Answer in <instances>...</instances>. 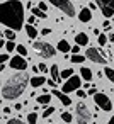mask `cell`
I'll return each mask as SVG.
<instances>
[{
	"mask_svg": "<svg viewBox=\"0 0 114 124\" xmlns=\"http://www.w3.org/2000/svg\"><path fill=\"white\" fill-rule=\"evenodd\" d=\"M0 21L7 29L21 31L24 26V5L21 0H7L0 5Z\"/></svg>",
	"mask_w": 114,
	"mask_h": 124,
	"instance_id": "1",
	"label": "cell"
},
{
	"mask_svg": "<svg viewBox=\"0 0 114 124\" xmlns=\"http://www.w3.org/2000/svg\"><path fill=\"white\" fill-rule=\"evenodd\" d=\"M27 82H31V78L26 73H22V71L10 75L5 80L4 87H2V97L5 100H14V99L21 97L24 93L26 87H27Z\"/></svg>",
	"mask_w": 114,
	"mask_h": 124,
	"instance_id": "2",
	"label": "cell"
},
{
	"mask_svg": "<svg viewBox=\"0 0 114 124\" xmlns=\"http://www.w3.org/2000/svg\"><path fill=\"white\" fill-rule=\"evenodd\" d=\"M33 48L38 51V54L41 56V58H53L56 53H55V48L49 44V43H44V41H34L33 43Z\"/></svg>",
	"mask_w": 114,
	"mask_h": 124,
	"instance_id": "3",
	"label": "cell"
},
{
	"mask_svg": "<svg viewBox=\"0 0 114 124\" xmlns=\"http://www.w3.org/2000/svg\"><path fill=\"white\" fill-rule=\"evenodd\" d=\"M90 110L89 107L83 104V102H78L77 107H75V119H77V124H89L90 122Z\"/></svg>",
	"mask_w": 114,
	"mask_h": 124,
	"instance_id": "4",
	"label": "cell"
},
{
	"mask_svg": "<svg viewBox=\"0 0 114 124\" xmlns=\"http://www.w3.org/2000/svg\"><path fill=\"white\" fill-rule=\"evenodd\" d=\"M48 2L51 4V5H55L56 9H60L65 16H68V17H75L77 14H75V7H73V4L70 2V0H48Z\"/></svg>",
	"mask_w": 114,
	"mask_h": 124,
	"instance_id": "5",
	"label": "cell"
},
{
	"mask_svg": "<svg viewBox=\"0 0 114 124\" xmlns=\"http://www.w3.org/2000/svg\"><path fill=\"white\" fill-rule=\"evenodd\" d=\"M85 58H89L90 61H94L97 65H106L107 63V56H104V51L97 49V48H89L87 53H85Z\"/></svg>",
	"mask_w": 114,
	"mask_h": 124,
	"instance_id": "6",
	"label": "cell"
},
{
	"mask_svg": "<svg viewBox=\"0 0 114 124\" xmlns=\"http://www.w3.org/2000/svg\"><path fill=\"white\" fill-rule=\"evenodd\" d=\"M80 85H82V78H80V77H77V75H73L72 78H68V80L63 83L61 92H63V93H70V92L80 90Z\"/></svg>",
	"mask_w": 114,
	"mask_h": 124,
	"instance_id": "7",
	"label": "cell"
},
{
	"mask_svg": "<svg viewBox=\"0 0 114 124\" xmlns=\"http://www.w3.org/2000/svg\"><path fill=\"white\" fill-rule=\"evenodd\" d=\"M104 17H114V0H95Z\"/></svg>",
	"mask_w": 114,
	"mask_h": 124,
	"instance_id": "8",
	"label": "cell"
},
{
	"mask_svg": "<svg viewBox=\"0 0 114 124\" xmlns=\"http://www.w3.org/2000/svg\"><path fill=\"white\" fill-rule=\"evenodd\" d=\"M94 102L97 104V107H100L102 110H112V102L106 93H95L94 95Z\"/></svg>",
	"mask_w": 114,
	"mask_h": 124,
	"instance_id": "9",
	"label": "cell"
},
{
	"mask_svg": "<svg viewBox=\"0 0 114 124\" xmlns=\"http://www.w3.org/2000/svg\"><path fill=\"white\" fill-rule=\"evenodd\" d=\"M10 68L12 70H19V71H24L27 68V61L24 56H12L10 58Z\"/></svg>",
	"mask_w": 114,
	"mask_h": 124,
	"instance_id": "10",
	"label": "cell"
},
{
	"mask_svg": "<svg viewBox=\"0 0 114 124\" xmlns=\"http://www.w3.org/2000/svg\"><path fill=\"white\" fill-rule=\"evenodd\" d=\"M51 93H55V97H58V99H60V102H61L63 105H72V99H70L66 93H63L61 90H53Z\"/></svg>",
	"mask_w": 114,
	"mask_h": 124,
	"instance_id": "11",
	"label": "cell"
},
{
	"mask_svg": "<svg viewBox=\"0 0 114 124\" xmlns=\"http://www.w3.org/2000/svg\"><path fill=\"white\" fill-rule=\"evenodd\" d=\"M78 21H80V22H90V21H92V12H90L89 7H87V9H82V10L78 12Z\"/></svg>",
	"mask_w": 114,
	"mask_h": 124,
	"instance_id": "12",
	"label": "cell"
},
{
	"mask_svg": "<svg viewBox=\"0 0 114 124\" xmlns=\"http://www.w3.org/2000/svg\"><path fill=\"white\" fill-rule=\"evenodd\" d=\"M46 82H48V80H46L43 75H41V77H39V75H36V77H33V78H31V82H29V83H31V87L38 88V87H43Z\"/></svg>",
	"mask_w": 114,
	"mask_h": 124,
	"instance_id": "13",
	"label": "cell"
},
{
	"mask_svg": "<svg viewBox=\"0 0 114 124\" xmlns=\"http://www.w3.org/2000/svg\"><path fill=\"white\" fill-rule=\"evenodd\" d=\"M75 43H77V46H87V44H89L87 34H85V32H78V34L75 36Z\"/></svg>",
	"mask_w": 114,
	"mask_h": 124,
	"instance_id": "14",
	"label": "cell"
},
{
	"mask_svg": "<svg viewBox=\"0 0 114 124\" xmlns=\"http://www.w3.org/2000/svg\"><path fill=\"white\" fill-rule=\"evenodd\" d=\"M49 73H51V80H55V82H61V71H60L58 65H53V66L49 68Z\"/></svg>",
	"mask_w": 114,
	"mask_h": 124,
	"instance_id": "15",
	"label": "cell"
},
{
	"mask_svg": "<svg viewBox=\"0 0 114 124\" xmlns=\"http://www.w3.org/2000/svg\"><path fill=\"white\" fill-rule=\"evenodd\" d=\"M80 75H82V78L87 80V82L92 80V70L87 68V66H80Z\"/></svg>",
	"mask_w": 114,
	"mask_h": 124,
	"instance_id": "16",
	"label": "cell"
},
{
	"mask_svg": "<svg viewBox=\"0 0 114 124\" xmlns=\"http://www.w3.org/2000/svg\"><path fill=\"white\" fill-rule=\"evenodd\" d=\"M56 48H58L61 53H68V51H72V46L68 44V41H66V39H61V41L58 43V46H56Z\"/></svg>",
	"mask_w": 114,
	"mask_h": 124,
	"instance_id": "17",
	"label": "cell"
},
{
	"mask_svg": "<svg viewBox=\"0 0 114 124\" xmlns=\"http://www.w3.org/2000/svg\"><path fill=\"white\" fill-rule=\"evenodd\" d=\"M26 34L29 36V39H36V36H38V29H36L34 26L27 24V26H26Z\"/></svg>",
	"mask_w": 114,
	"mask_h": 124,
	"instance_id": "18",
	"label": "cell"
},
{
	"mask_svg": "<svg viewBox=\"0 0 114 124\" xmlns=\"http://www.w3.org/2000/svg\"><path fill=\"white\" fill-rule=\"evenodd\" d=\"M36 100H38V104H41V105H48L49 100H51V95H49V93H43V95H39Z\"/></svg>",
	"mask_w": 114,
	"mask_h": 124,
	"instance_id": "19",
	"label": "cell"
},
{
	"mask_svg": "<svg viewBox=\"0 0 114 124\" xmlns=\"http://www.w3.org/2000/svg\"><path fill=\"white\" fill-rule=\"evenodd\" d=\"M31 12H33V16H34V17H38V19H46V17H48V14H46V12H41V9H39V7L31 9Z\"/></svg>",
	"mask_w": 114,
	"mask_h": 124,
	"instance_id": "20",
	"label": "cell"
},
{
	"mask_svg": "<svg viewBox=\"0 0 114 124\" xmlns=\"http://www.w3.org/2000/svg\"><path fill=\"white\" fill-rule=\"evenodd\" d=\"M104 75L109 78V82H112V83H114V70H112V68L104 66Z\"/></svg>",
	"mask_w": 114,
	"mask_h": 124,
	"instance_id": "21",
	"label": "cell"
},
{
	"mask_svg": "<svg viewBox=\"0 0 114 124\" xmlns=\"http://www.w3.org/2000/svg\"><path fill=\"white\" fill-rule=\"evenodd\" d=\"M72 77H73V70H72V68H66V70H63V71H61V80H65V82H66V80H68V78H72Z\"/></svg>",
	"mask_w": 114,
	"mask_h": 124,
	"instance_id": "22",
	"label": "cell"
},
{
	"mask_svg": "<svg viewBox=\"0 0 114 124\" xmlns=\"http://www.w3.org/2000/svg\"><path fill=\"white\" fill-rule=\"evenodd\" d=\"M4 36H5L9 41H14V39H16V31H12V29H5V31H4Z\"/></svg>",
	"mask_w": 114,
	"mask_h": 124,
	"instance_id": "23",
	"label": "cell"
},
{
	"mask_svg": "<svg viewBox=\"0 0 114 124\" xmlns=\"http://www.w3.org/2000/svg\"><path fill=\"white\" fill-rule=\"evenodd\" d=\"M70 61L72 63H83L85 61V56H82V54H72Z\"/></svg>",
	"mask_w": 114,
	"mask_h": 124,
	"instance_id": "24",
	"label": "cell"
},
{
	"mask_svg": "<svg viewBox=\"0 0 114 124\" xmlns=\"http://www.w3.org/2000/svg\"><path fill=\"white\" fill-rule=\"evenodd\" d=\"M36 122H38V114L36 112H31L27 116V124H36Z\"/></svg>",
	"mask_w": 114,
	"mask_h": 124,
	"instance_id": "25",
	"label": "cell"
},
{
	"mask_svg": "<svg viewBox=\"0 0 114 124\" xmlns=\"http://www.w3.org/2000/svg\"><path fill=\"white\" fill-rule=\"evenodd\" d=\"M107 39H109V38H107L106 34H100V36L97 38V43H99L100 46H106V44H107Z\"/></svg>",
	"mask_w": 114,
	"mask_h": 124,
	"instance_id": "26",
	"label": "cell"
},
{
	"mask_svg": "<svg viewBox=\"0 0 114 124\" xmlns=\"http://www.w3.org/2000/svg\"><path fill=\"white\" fill-rule=\"evenodd\" d=\"M5 49H7L9 53H12L14 49H17V46H16V43H14V41H7V44H5Z\"/></svg>",
	"mask_w": 114,
	"mask_h": 124,
	"instance_id": "27",
	"label": "cell"
},
{
	"mask_svg": "<svg viewBox=\"0 0 114 124\" xmlns=\"http://www.w3.org/2000/svg\"><path fill=\"white\" fill-rule=\"evenodd\" d=\"M17 53H19V56H27V49H26V46H22V44H19L17 46Z\"/></svg>",
	"mask_w": 114,
	"mask_h": 124,
	"instance_id": "28",
	"label": "cell"
},
{
	"mask_svg": "<svg viewBox=\"0 0 114 124\" xmlns=\"http://www.w3.org/2000/svg\"><path fill=\"white\" fill-rule=\"evenodd\" d=\"M61 119H63V121H65L66 124H70L73 117H72V114H70V112H61Z\"/></svg>",
	"mask_w": 114,
	"mask_h": 124,
	"instance_id": "29",
	"label": "cell"
},
{
	"mask_svg": "<svg viewBox=\"0 0 114 124\" xmlns=\"http://www.w3.org/2000/svg\"><path fill=\"white\" fill-rule=\"evenodd\" d=\"M55 110H56L55 107H48V109H46V110L43 112V117H44V119H48V117H49V116H51V114H53Z\"/></svg>",
	"mask_w": 114,
	"mask_h": 124,
	"instance_id": "30",
	"label": "cell"
},
{
	"mask_svg": "<svg viewBox=\"0 0 114 124\" xmlns=\"http://www.w3.org/2000/svg\"><path fill=\"white\" fill-rule=\"evenodd\" d=\"M7 124H26V122H22L21 119H9Z\"/></svg>",
	"mask_w": 114,
	"mask_h": 124,
	"instance_id": "31",
	"label": "cell"
},
{
	"mask_svg": "<svg viewBox=\"0 0 114 124\" xmlns=\"http://www.w3.org/2000/svg\"><path fill=\"white\" fill-rule=\"evenodd\" d=\"M0 61H2V65H5V63L9 61V54H7V53H4L2 56H0Z\"/></svg>",
	"mask_w": 114,
	"mask_h": 124,
	"instance_id": "32",
	"label": "cell"
},
{
	"mask_svg": "<svg viewBox=\"0 0 114 124\" xmlns=\"http://www.w3.org/2000/svg\"><path fill=\"white\" fill-rule=\"evenodd\" d=\"M38 66H39V71H41V73H46V71H48V66H46L44 63H39Z\"/></svg>",
	"mask_w": 114,
	"mask_h": 124,
	"instance_id": "33",
	"label": "cell"
},
{
	"mask_svg": "<svg viewBox=\"0 0 114 124\" xmlns=\"http://www.w3.org/2000/svg\"><path fill=\"white\" fill-rule=\"evenodd\" d=\"M89 93L87 92H83V90H77V97H80V99H85Z\"/></svg>",
	"mask_w": 114,
	"mask_h": 124,
	"instance_id": "34",
	"label": "cell"
},
{
	"mask_svg": "<svg viewBox=\"0 0 114 124\" xmlns=\"http://www.w3.org/2000/svg\"><path fill=\"white\" fill-rule=\"evenodd\" d=\"M38 7H39V9H41L43 12H46V9H48V5H46L44 2H39V5H38Z\"/></svg>",
	"mask_w": 114,
	"mask_h": 124,
	"instance_id": "35",
	"label": "cell"
},
{
	"mask_svg": "<svg viewBox=\"0 0 114 124\" xmlns=\"http://www.w3.org/2000/svg\"><path fill=\"white\" fill-rule=\"evenodd\" d=\"M102 26H104V29H106V31H109V29H111V21H104V24H102Z\"/></svg>",
	"mask_w": 114,
	"mask_h": 124,
	"instance_id": "36",
	"label": "cell"
},
{
	"mask_svg": "<svg viewBox=\"0 0 114 124\" xmlns=\"http://www.w3.org/2000/svg\"><path fill=\"white\" fill-rule=\"evenodd\" d=\"M72 53H73V54H78V53H80V46H73V48H72Z\"/></svg>",
	"mask_w": 114,
	"mask_h": 124,
	"instance_id": "37",
	"label": "cell"
},
{
	"mask_svg": "<svg viewBox=\"0 0 114 124\" xmlns=\"http://www.w3.org/2000/svg\"><path fill=\"white\" fill-rule=\"evenodd\" d=\"M87 93H89V95H95V93H99V92H97V90L92 87V88H89V92H87Z\"/></svg>",
	"mask_w": 114,
	"mask_h": 124,
	"instance_id": "38",
	"label": "cell"
},
{
	"mask_svg": "<svg viewBox=\"0 0 114 124\" xmlns=\"http://www.w3.org/2000/svg\"><path fill=\"white\" fill-rule=\"evenodd\" d=\"M34 22H36V17H34V16H31V17H29V21H27V24H31V26H33Z\"/></svg>",
	"mask_w": 114,
	"mask_h": 124,
	"instance_id": "39",
	"label": "cell"
},
{
	"mask_svg": "<svg viewBox=\"0 0 114 124\" xmlns=\"http://www.w3.org/2000/svg\"><path fill=\"white\" fill-rule=\"evenodd\" d=\"M49 32H51V31H49V29H43V31H41V34H43V36H48V34H49Z\"/></svg>",
	"mask_w": 114,
	"mask_h": 124,
	"instance_id": "40",
	"label": "cell"
},
{
	"mask_svg": "<svg viewBox=\"0 0 114 124\" xmlns=\"http://www.w3.org/2000/svg\"><path fill=\"white\" fill-rule=\"evenodd\" d=\"M46 83H48V85H49V87H55V85H56V82H55V80H48V82H46Z\"/></svg>",
	"mask_w": 114,
	"mask_h": 124,
	"instance_id": "41",
	"label": "cell"
},
{
	"mask_svg": "<svg viewBox=\"0 0 114 124\" xmlns=\"http://www.w3.org/2000/svg\"><path fill=\"white\" fill-rule=\"evenodd\" d=\"M89 9L94 10V9H95V2H90V4H89Z\"/></svg>",
	"mask_w": 114,
	"mask_h": 124,
	"instance_id": "42",
	"label": "cell"
},
{
	"mask_svg": "<svg viewBox=\"0 0 114 124\" xmlns=\"http://www.w3.org/2000/svg\"><path fill=\"white\" fill-rule=\"evenodd\" d=\"M14 109H16V110H21V109H22V104H16Z\"/></svg>",
	"mask_w": 114,
	"mask_h": 124,
	"instance_id": "43",
	"label": "cell"
},
{
	"mask_svg": "<svg viewBox=\"0 0 114 124\" xmlns=\"http://www.w3.org/2000/svg\"><path fill=\"white\" fill-rule=\"evenodd\" d=\"M4 114H10V107H4Z\"/></svg>",
	"mask_w": 114,
	"mask_h": 124,
	"instance_id": "44",
	"label": "cell"
},
{
	"mask_svg": "<svg viewBox=\"0 0 114 124\" xmlns=\"http://www.w3.org/2000/svg\"><path fill=\"white\" fill-rule=\"evenodd\" d=\"M109 41H111V43H114V32H111V34H109Z\"/></svg>",
	"mask_w": 114,
	"mask_h": 124,
	"instance_id": "45",
	"label": "cell"
},
{
	"mask_svg": "<svg viewBox=\"0 0 114 124\" xmlns=\"http://www.w3.org/2000/svg\"><path fill=\"white\" fill-rule=\"evenodd\" d=\"M107 124H114V117H111V119L107 121Z\"/></svg>",
	"mask_w": 114,
	"mask_h": 124,
	"instance_id": "46",
	"label": "cell"
}]
</instances>
